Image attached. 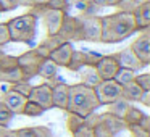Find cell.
I'll return each instance as SVG.
<instances>
[{
  "mask_svg": "<svg viewBox=\"0 0 150 137\" xmlns=\"http://www.w3.org/2000/svg\"><path fill=\"white\" fill-rule=\"evenodd\" d=\"M137 32L136 23L131 13H116L102 16V44H118Z\"/></svg>",
  "mask_w": 150,
  "mask_h": 137,
  "instance_id": "6da1fadb",
  "label": "cell"
},
{
  "mask_svg": "<svg viewBox=\"0 0 150 137\" xmlns=\"http://www.w3.org/2000/svg\"><path fill=\"white\" fill-rule=\"evenodd\" d=\"M100 103L94 92V87L86 85L82 82L68 87V107H66L68 113H74L86 118L91 113H95Z\"/></svg>",
  "mask_w": 150,
  "mask_h": 137,
  "instance_id": "7a4b0ae2",
  "label": "cell"
},
{
  "mask_svg": "<svg viewBox=\"0 0 150 137\" xmlns=\"http://www.w3.org/2000/svg\"><path fill=\"white\" fill-rule=\"evenodd\" d=\"M10 31V40L20 44H33L36 37V28H37V16L33 13H24L21 16L11 18L7 23Z\"/></svg>",
  "mask_w": 150,
  "mask_h": 137,
  "instance_id": "3957f363",
  "label": "cell"
},
{
  "mask_svg": "<svg viewBox=\"0 0 150 137\" xmlns=\"http://www.w3.org/2000/svg\"><path fill=\"white\" fill-rule=\"evenodd\" d=\"M78 18H79V28H81V40H86V42H100L102 16L84 13Z\"/></svg>",
  "mask_w": 150,
  "mask_h": 137,
  "instance_id": "277c9868",
  "label": "cell"
},
{
  "mask_svg": "<svg viewBox=\"0 0 150 137\" xmlns=\"http://www.w3.org/2000/svg\"><path fill=\"white\" fill-rule=\"evenodd\" d=\"M94 92L98 98V103L105 105L115 102L116 98L121 97L123 94V85H120L115 79H107V81H100L97 85L94 87Z\"/></svg>",
  "mask_w": 150,
  "mask_h": 137,
  "instance_id": "5b68a950",
  "label": "cell"
},
{
  "mask_svg": "<svg viewBox=\"0 0 150 137\" xmlns=\"http://www.w3.org/2000/svg\"><path fill=\"white\" fill-rule=\"evenodd\" d=\"M16 58H18V66H20L21 71L24 73V76H26L28 81H29L31 78H34V76H37L39 65H40V61L44 60L34 49L21 53L20 56H16Z\"/></svg>",
  "mask_w": 150,
  "mask_h": 137,
  "instance_id": "8992f818",
  "label": "cell"
},
{
  "mask_svg": "<svg viewBox=\"0 0 150 137\" xmlns=\"http://www.w3.org/2000/svg\"><path fill=\"white\" fill-rule=\"evenodd\" d=\"M129 47L134 52V55L142 61L144 66L150 65V32H149V29L140 31L137 39Z\"/></svg>",
  "mask_w": 150,
  "mask_h": 137,
  "instance_id": "52a82bcc",
  "label": "cell"
},
{
  "mask_svg": "<svg viewBox=\"0 0 150 137\" xmlns=\"http://www.w3.org/2000/svg\"><path fill=\"white\" fill-rule=\"evenodd\" d=\"M100 56H102V53H97V52L74 50L66 68H68L69 71H79V69L84 68V66H95V63L100 60Z\"/></svg>",
  "mask_w": 150,
  "mask_h": 137,
  "instance_id": "ba28073f",
  "label": "cell"
},
{
  "mask_svg": "<svg viewBox=\"0 0 150 137\" xmlns=\"http://www.w3.org/2000/svg\"><path fill=\"white\" fill-rule=\"evenodd\" d=\"M44 21V26L47 29V36H55V34L60 32L63 26V21L66 18V11L62 10H50V8H45L44 13L40 15Z\"/></svg>",
  "mask_w": 150,
  "mask_h": 137,
  "instance_id": "9c48e42d",
  "label": "cell"
},
{
  "mask_svg": "<svg viewBox=\"0 0 150 137\" xmlns=\"http://www.w3.org/2000/svg\"><path fill=\"white\" fill-rule=\"evenodd\" d=\"M28 100L37 103L44 110L53 108L52 107V85L47 84V82H42L39 85H33L29 95H28Z\"/></svg>",
  "mask_w": 150,
  "mask_h": 137,
  "instance_id": "30bf717a",
  "label": "cell"
},
{
  "mask_svg": "<svg viewBox=\"0 0 150 137\" xmlns=\"http://www.w3.org/2000/svg\"><path fill=\"white\" fill-rule=\"evenodd\" d=\"M95 71H97L98 78L102 81H107V79H113L115 74L120 69V65H118L115 55H102L100 60L95 63Z\"/></svg>",
  "mask_w": 150,
  "mask_h": 137,
  "instance_id": "8fae6325",
  "label": "cell"
},
{
  "mask_svg": "<svg viewBox=\"0 0 150 137\" xmlns=\"http://www.w3.org/2000/svg\"><path fill=\"white\" fill-rule=\"evenodd\" d=\"M60 36L66 40V42H76L81 40V28H79V18L78 16H68L66 15L63 26L60 29Z\"/></svg>",
  "mask_w": 150,
  "mask_h": 137,
  "instance_id": "7c38bea8",
  "label": "cell"
},
{
  "mask_svg": "<svg viewBox=\"0 0 150 137\" xmlns=\"http://www.w3.org/2000/svg\"><path fill=\"white\" fill-rule=\"evenodd\" d=\"M115 58H116L120 68H129V69H134V71H139V69L145 68L142 65V61L134 55L131 47H126V49L120 50L118 53H115Z\"/></svg>",
  "mask_w": 150,
  "mask_h": 137,
  "instance_id": "4fadbf2b",
  "label": "cell"
},
{
  "mask_svg": "<svg viewBox=\"0 0 150 137\" xmlns=\"http://www.w3.org/2000/svg\"><path fill=\"white\" fill-rule=\"evenodd\" d=\"M74 52V47H73V42H63L60 47H57L52 53L49 55V58L55 63L58 68H66L71 60V55Z\"/></svg>",
  "mask_w": 150,
  "mask_h": 137,
  "instance_id": "5bb4252c",
  "label": "cell"
},
{
  "mask_svg": "<svg viewBox=\"0 0 150 137\" xmlns=\"http://www.w3.org/2000/svg\"><path fill=\"white\" fill-rule=\"evenodd\" d=\"M2 102L7 105V108L13 114H21V113H23L24 105H26V102H28V98L24 97V95H21V94H18V92L8 89L7 92H4Z\"/></svg>",
  "mask_w": 150,
  "mask_h": 137,
  "instance_id": "9a60e30c",
  "label": "cell"
},
{
  "mask_svg": "<svg viewBox=\"0 0 150 137\" xmlns=\"http://www.w3.org/2000/svg\"><path fill=\"white\" fill-rule=\"evenodd\" d=\"M132 18L139 32L144 29H149L150 28V2H144V4L137 5V8L132 11Z\"/></svg>",
  "mask_w": 150,
  "mask_h": 137,
  "instance_id": "2e32d148",
  "label": "cell"
},
{
  "mask_svg": "<svg viewBox=\"0 0 150 137\" xmlns=\"http://www.w3.org/2000/svg\"><path fill=\"white\" fill-rule=\"evenodd\" d=\"M68 84L65 82H57L52 87V107L58 110L66 111L68 107Z\"/></svg>",
  "mask_w": 150,
  "mask_h": 137,
  "instance_id": "e0dca14e",
  "label": "cell"
},
{
  "mask_svg": "<svg viewBox=\"0 0 150 137\" xmlns=\"http://www.w3.org/2000/svg\"><path fill=\"white\" fill-rule=\"evenodd\" d=\"M63 42H66V40L63 39L60 34H55V36H47L45 39H44L34 50H36V52L39 53L40 56H42V58H49L50 53H52L53 50L57 49V47L62 45Z\"/></svg>",
  "mask_w": 150,
  "mask_h": 137,
  "instance_id": "ac0fdd59",
  "label": "cell"
},
{
  "mask_svg": "<svg viewBox=\"0 0 150 137\" xmlns=\"http://www.w3.org/2000/svg\"><path fill=\"white\" fill-rule=\"evenodd\" d=\"M57 74H58V66L50 58H44L39 65V69H37V76H40L45 81H53Z\"/></svg>",
  "mask_w": 150,
  "mask_h": 137,
  "instance_id": "d6986e66",
  "label": "cell"
},
{
  "mask_svg": "<svg viewBox=\"0 0 150 137\" xmlns=\"http://www.w3.org/2000/svg\"><path fill=\"white\" fill-rule=\"evenodd\" d=\"M100 123L103 124V126L107 127V129L110 131L113 136H116L121 129H124V127H126V126H124V123H123V119H120V118L110 114L108 111H107V113H102L100 114Z\"/></svg>",
  "mask_w": 150,
  "mask_h": 137,
  "instance_id": "ffe728a7",
  "label": "cell"
},
{
  "mask_svg": "<svg viewBox=\"0 0 150 137\" xmlns=\"http://www.w3.org/2000/svg\"><path fill=\"white\" fill-rule=\"evenodd\" d=\"M21 81H28L24 73L21 71L20 66H15V68L5 69V71H0V82H7V84H16Z\"/></svg>",
  "mask_w": 150,
  "mask_h": 137,
  "instance_id": "44dd1931",
  "label": "cell"
},
{
  "mask_svg": "<svg viewBox=\"0 0 150 137\" xmlns=\"http://www.w3.org/2000/svg\"><path fill=\"white\" fill-rule=\"evenodd\" d=\"M129 107H131V102H127L126 98L120 97V98H116L115 102H111V103L107 105V111L110 114H113V116L123 119V116L126 114V111H127Z\"/></svg>",
  "mask_w": 150,
  "mask_h": 137,
  "instance_id": "7402d4cb",
  "label": "cell"
},
{
  "mask_svg": "<svg viewBox=\"0 0 150 137\" xmlns=\"http://www.w3.org/2000/svg\"><path fill=\"white\" fill-rule=\"evenodd\" d=\"M142 94H144V90L136 84V81H131V82L123 85V94H121V97L126 98L127 102H137L139 103Z\"/></svg>",
  "mask_w": 150,
  "mask_h": 137,
  "instance_id": "603a6c76",
  "label": "cell"
},
{
  "mask_svg": "<svg viewBox=\"0 0 150 137\" xmlns=\"http://www.w3.org/2000/svg\"><path fill=\"white\" fill-rule=\"evenodd\" d=\"M144 116H145V113H144L140 108L132 107V105H131V107L127 108L126 114L123 116V123H124V126H126V127H129V126H137V124H139V121L142 119Z\"/></svg>",
  "mask_w": 150,
  "mask_h": 137,
  "instance_id": "cb8c5ba5",
  "label": "cell"
},
{
  "mask_svg": "<svg viewBox=\"0 0 150 137\" xmlns=\"http://www.w3.org/2000/svg\"><path fill=\"white\" fill-rule=\"evenodd\" d=\"M79 73H81V78H82V84H86V85L95 87V85L102 81V79L98 78V74H97L94 66H84V68L79 69Z\"/></svg>",
  "mask_w": 150,
  "mask_h": 137,
  "instance_id": "d4e9b609",
  "label": "cell"
},
{
  "mask_svg": "<svg viewBox=\"0 0 150 137\" xmlns=\"http://www.w3.org/2000/svg\"><path fill=\"white\" fill-rule=\"evenodd\" d=\"M137 71H134V69H129V68H120L118 69V73L115 74V81L118 82L120 85H124L127 84V82L134 81V78H136Z\"/></svg>",
  "mask_w": 150,
  "mask_h": 137,
  "instance_id": "484cf974",
  "label": "cell"
},
{
  "mask_svg": "<svg viewBox=\"0 0 150 137\" xmlns=\"http://www.w3.org/2000/svg\"><path fill=\"white\" fill-rule=\"evenodd\" d=\"M44 111H45V110H44L42 107H39L37 103L28 100L26 105H24V108H23V113H21V114H24V116H31V118H36V116L44 114Z\"/></svg>",
  "mask_w": 150,
  "mask_h": 137,
  "instance_id": "4316f807",
  "label": "cell"
},
{
  "mask_svg": "<svg viewBox=\"0 0 150 137\" xmlns=\"http://www.w3.org/2000/svg\"><path fill=\"white\" fill-rule=\"evenodd\" d=\"M84 124V118L79 116V114H74V113H68V119H66V127H68L69 132H74L79 126Z\"/></svg>",
  "mask_w": 150,
  "mask_h": 137,
  "instance_id": "83f0119b",
  "label": "cell"
},
{
  "mask_svg": "<svg viewBox=\"0 0 150 137\" xmlns=\"http://www.w3.org/2000/svg\"><path fill=\"white\" fill-rule=\"evenodd\" d=\"M13 116H15V114L7 108V105H5L4 102L0 100V124L8 126V124L11 123V119H13Z\"/></svg>",
  "mask_w": 150,
  "mask_h": 137,
  "instance_id": "f1b7e54d",
  "label": "cell"
},
{
  "mask_svg": "<svg viewBox=\"0 0 150 137\" xmlns=\"http://www.w3.org/2000/svg\"><path fill=\"white\" fill-rule=\"evenodd\" d=\"M137 2L136 0H121L120 4L116 5V8H118V11H123V13H131L132 15V11L137 8Z\"/></svg>",
  "mask_w": 150,
  "mask_h": 137,
  "instance_id": "f546056e",
  "label": "cell"
},
{
  "mask_svg": "<svg viewBox=\"0 0 150 137\" xmlns=\"http://www.w3.org/2000/svg\"><path fill=\"white\" fill-rule=\"evenodd\" d=\"M31 89H33V85L29 84V81H21V82H16V84H11V90L24 95L26 98H28V95H29Z\"/></svg>",
  "mask_w": 150,
  "mask_h": 137,
  "instance_id": "4dcf8cb0",
  "label": "cell"
},
{
  "mask_svg": "<svg viewBox=\"0 0 150 137\" xmlns=\"http://www.w3.org/2000/svg\"><path fill=\"white\" fill-rule=\"evenodd\" d=\"M15 66H18V58H16V56H13V55H7V53H5L4 58L0 60V71L15 68Z\"/></svg>",
  "mask_w": 150,
  "mask_h": 137,
  "instance_id": "1f68e13d",
  "label": "cell"
},
{
  "mask_svg": "<svg viewBox=\"0 0 150 137\" xmlns=\"http://www.w3.org/2000/svg\"><path fill=\"white\" fill-rule=\"evenodd\" d=\"M134 81H136V84L139 85V87L142 89L144 92H145V90H150V74H149V73H142V74H136V78H134Z\"/></svg>",
  "mask_w": 150,
  "mask_h": 137,
  "instance_id": "d6a6232c",
  "label": "cell"
},
{
  "mask_svg": "<svg viewBox=\"0 0 150 137\" xmlns=\"http://www.w3.org/2000/svg\"><path fill=\"white\" fill-rule=\"evenodd\" d=\"M71 136L73 137H95V132H94V129H92V127L82 124V126H79L78 129L71 134Z\"/></svg>",
  "mask_w": 150,
  "mask_h": 137,
  "instance_id": "836d02e7",
  "label": "cell"
},
{
  "mask_svg": "<svg viewBox=\"0 0 150 137\" xmlns=\"http://www.w3.org/2000/svg\"><path fill=\"white\" fill-rule=\"evenodd\" d=\"M45 8L66 11V10H68V0H49L47 5H45Z\"/></svg>",
  "mask_w": 150,
  "mask_h": 137,
  "instance_id": "e575fe53",
  "label": "cell"
},
{
  "mask_svg": "<svg viewBox=\"0 0 150 137\" xmlns=\"http://www.w3.org/2000/svg\"><path fill=\"white\" fill-rule=\"evenodd\" d=\"M10 40V31H8V26L7 23H0V47L7 45Z\"/></svg>",
  "mask_w": 150,
  "mask_h": 137,
  "instance_id": "d590c367",
  "label": "cell"
},
{
  "mask_svg": "<svg viewBox=\"0 0 150 137\" xmlns=\"http://www.w3.org/2000/svg\"><path fill=\"white\" fill-rule=\"evenodd\" d=\"M20 7V0H0V8L4 11H13L15 8Z\"/></svg>",
  "mask_w": 150,
  "mask_h": 137,
  "instance_id": "8d00e7d4",
  "label": "cell"
},
{
  "mask_svg": "<svg viewBox=\"0 0 150 137\" xmlns=\"http://www.w3.org/2000/svg\"><path fill=\"white\" fill-rule=\"evenodd\" d=\"M15 131H16V137H37L34 127H21V129Z\"/></svg>",
  "mask_w": 150,
  "mask_h": 137,
  "instance_id": "74e56055",
  "label": "cell"
},
{
  "mask_svg": "<svg viewBox=\"0 0 150 137\" xmlns=\"http://www.w3.org/2000/svg\"><path fill=\"white\" fill-rule=\"evenodd\" d=\"M127 129H129V132H131V137H150V132H145V131L139 126H129Z\"/></svg>",
  "mask_w": 150,
  "mask_h": 137,
  "instance_id": "f35d334b",
  "label": "cell"
},
{
  "mask_svg": "<svg viewBox=\"0 0 150 137\" xmlns=\"http://www.w3.org/2000/svg\"><path fill=\"white\" fill-rule=\"evenodd\" d=\"M34 131H36L37 137H53L50 127H45V126H34Z\"/></svg>",
  "mask_w": 150,
  "mask_h": 137,
  "instance_id": "ab89813d",
  "label": "cell"
},
{
  "mask_svg": "<svg viewBox=\"0 0 150 137\" xmlns=\"http://www.w3.org/2000/svg\"><path fill=\"white\" fill-rule=\"evenodd\" d=\"M137 126L142 127L145 132H150V116H149V114H145V116L139 121V124H137Z\"/></svg>",
  "mask_w": 150,
  "mask_h": 137,
  "instance_id": "60d3db41",
  "label": "cell"
},
{
  "mask_svg": "<svg viewBox=\"0 0 150 137\" xmlns=\"http://www.w3.org/2000/svg\"><path fill=\"white\" fill-rule=\"evenodd\" d=\"M139 103H142L144 107H150V90H145L142 94V97H140Z\"/></svg>",
  "mask_w": 150,
  "mask_h": 137,
  "instance_id": "b9f144b4",
  "label": "cell"
},
{
  "mask_svg": "<svg viewBox=\"0 0 150 137\" xmlns=\"http://www.w3.org/2000/svg\"><path fill=\"white\" fill-rule=\"evenodd\" d=\"M89 4L95 8H102V7H107V0H87Z\"/></svg>",
  "mask_w": 150,
  "mask_h": 137,
  "instance_id": "7bdbcfd3",
  "label": "cell"
},
{
  "mask_svg": "<svg viewBox=\"0 0 150 137\" xmlns=\"http://www.w3.org/2000/svg\"><path fill=\"white\" fill-rule=\"evenodd\" d=\"M49 0H33V7H45Z\"/></svg>",
  "mask_w": 150,
  "mask_h": 137,
  "instance_id": "ee69618b",
  "label": "cell"
},
{
  "mask_svg": "<svg viewBox=\"0 0 150 137\" xmlns=\"http://www.w3.org/2000/svg\"><path fill=\"white\" fill-rule=\"evenodd\" d=\"M20 5H21V7H33V0H20Z\"/></svg>",
  "mask_w": 150,
  "mask_h": 137,
  "instance_id": "f6af8a7d",
  "label": "cell"
},
{
  "mask_svg": "<svg viewBox=\"0 0 150 137\" xmlns=\"http://www.w3.org/2000/svg\"><path fill=\"white\" fill-rule=\"evenodd\" d=\"M2 137H16V131H15V129H8Z\"/></svg>",
  "mask_w": 150,
  "mask_h": 137,
  "instance_id": "bcb514c9",
  "label": "cell"
},
{
  "mask_svg": "<svg viewBox=\"0 0 150 137\" xmlns=\"http://www.w3.org/2000/svg\"><path fill=\"white\" fill-rule=\"evenodd\" d=\"M121 0H107V7H116Z\"/></svg>",
  "mask_w": 150,
  "mask_h": 137,
  "instance_id": "7dc6e473",
  "label": "cell"
},
{
  "mask_svg": "<svg viewBox=\"0 0 150 137\" xmlns=\"http://www.w3.org/2000/svg\"><path fill=\"white\" fill-rule=\"evenodd\" d=\"M8 131V126H4V124H0V137L4 136L5 132Z\"/></svg>",
  "mask_w": 150,
  "mask_h": 137,
  "instance_id": "c3c4849f",
  "label": "cell"
},
{
  "mask_svg": "<svg viewBox=\"0 0 150 137\" xmlns=\"http://www.w3.org/2000/svg\"><path fill=\"white\" fill-rule=\"evenodd\" d=\"M4 55H5V52H4V49H2V47H0V60L4 58Z\"/></svg>",
  "mask_w": 150,
  "mask_h": 137,
  "instance_id": "681fc988",
  "label": "cell"
},
{
  "mask_svg": "<svg viewBox=\"0 0 150 137\" xmlns=\"http://www.w3.org/2000/svg\"><path fill=\"white\" fill-rule=\"evenodd\" d=\"M137 4H144V2H150V0H136Z\"/></svg>",
  "mask_w": 150,
  "mask_h": 137,
  "instance_id": "f907efd6",
  "label": "cell"
},
{
  "mask_svg": "<svg viewBox=\"0 0 150 137\" xmlns=\"http://www.w3.org/2000/svg\"><path fill=\"white\" fill-rule=\"evenodd\" d=\"M0 13H2V8H0Z\"/></svg>",
  "mask_w": 150,
  "mask_h": 137,
  "instance_id": "816d5d0a",
  "label": "cell"
}]
</instances>
